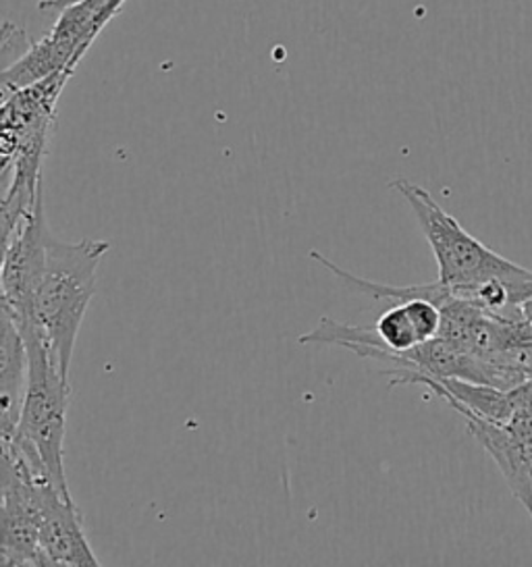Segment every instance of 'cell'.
Returning <instances> with one entry per match:
<instances>
[{"label": "cell", "mask_w": 532, "mask_h": 567, "mask_svg": "<svg viewBox=\"0 0 532 567\" xmlns=\"http://www.w3.org/2000/svg\"><path fill=\"white\" fill-rule=\"evenodd\" d=\"M109 250L111 244L102 239L63 241L52 231L47 237L33 281L32 322L52 364L66 379L83 317L96 293V272Z\"/></svg>", "instance_id": "obj_1"}, {"label": "cell", "mask_w": 532, "mask_h": 567, "mask_svg": "<svg viewBox=\"0 0 532 567\" xmlns=\"http://www.w3.org/2000/svg\"><path fill=\"white\" fill-rule=\"evenodd\" d=\"M391 187L403 196L415 210L416 220L431 246L439 267V284L448 285L456 296H464L489 281L520 285L532 279V270L520 267L484 246L443 210L431 194L408 179H396Z\"/></svg>", "instance_id": "obj_2"}, {"label": "cell", "mask_w": 532, "mask_h": 567, "mask_svg": "<svg viewBox=\"0 0 532 567\" xmlns=\"http://www.w3.org/2000/svg\"><path fill=\"white\" fill-rule=\"evenodd\" d=\"M19 333L23 334L28 346L30 377L16 434L2 443L17 445L33 464L49 472L52 483L71 493L65 474L66 408L71 384L52 364L49 350L33 327L19 329Z\"/></svg>", "instance_id": "obj_3"}, {"label": "cell", "mask_w": 532, "mask_h": 567, "mask_svg": "<svg viewBox=\"0 0 532 567\" xmlns=\"http://www.w3.org/2000/svg\"><path fill=\"white\" fill-rule=\"evenodd\" d=\"M71 75L73 71H63L2 96L0 152L4 177L19 161L44 163L54 130L57 102Z\"/></svg>", "instance_id": "obj_4"}, {"label": "cell", "mask_w": 532, "mask_h": 567, "mask_svg": "<svg viewBox=\"0 0 532 567\" xmlns=\"http://www.w3.org/2000/svg\"><path fill=\"white\" fill-rule=\"evenodd\" d=\"M464 420L470 434L491 455L515 499L524 505L532 519V443L520 439L505 424H495L474 414H464Z\"/></svg>", "instance_id": "obj_5"}, {"label": "cell", "mask_w": 532, "mask_h": 567, "mask_svg": "<svg viewBox=\"0 0 532 567\" xmlns=\"http://www.w3.org/2000/svg\"><path fill=\"white\" fill-rule=\"evenodd\" d=\"M30 358L23 334L16 320L2 312V343H0V439H11L19 424V414L28 391Z\"/></svg>", "instance_id": "obj_6"}, {"label": "cell", "mask_w": 532, "mask_h": 567, "mask_svg": "<svg viewBox=\"0 0 532 567\" xmlns=\"http://www.w3.org/2000/svg\"><path fill=\"white\" fill-rule=\"evenodd\" d=\"M2 540H0V564L4 567H42L47 557L40 547V534L30 507L21 495L2 486Z\"/></svg>", "instance_id": "obj_7"}, {"label": "cell", "mask_w": 532, "mask_h": 567, "mask_svg": "<svg viewBox=\"0 0 532 567\" xmlns=\"http://www.w3.org/2000/svg\"><path fill=\"white\" fill-rule=\"evenodd\" d=\"M375 329H377V334L382 343V348L379 350L403 353V351L412 350L422 343L406 301L393 303L387 312H382L379 320L375 322Z\"/></svg>", "instance_id": "obj_8"}]
</instances>
